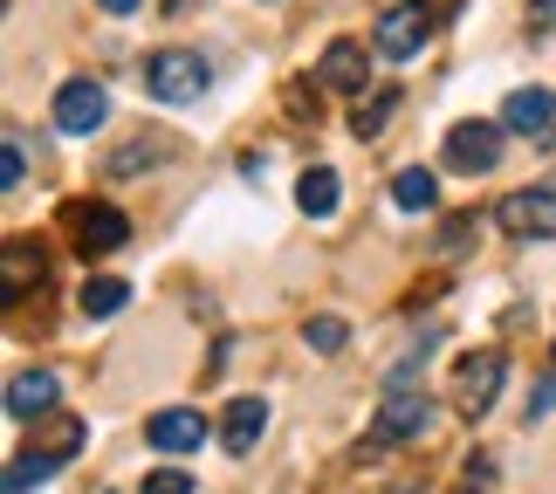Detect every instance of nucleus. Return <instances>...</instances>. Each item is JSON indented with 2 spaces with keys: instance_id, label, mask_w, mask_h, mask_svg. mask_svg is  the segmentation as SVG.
Here are the masks:
<instances>
[{
  "instance_id": "15",
  "label": "nucleus",
  "mask_w": 556,
  "mask_h": 494,
  "mask_svg": "<svg viewBox=\"0 0 556 494\" xmlns=\"http://www.w3.org/2000/svg\"><path fill=\"white\" fill-rule=\"evenodd\" d=\"M337 192H344V179H337L330 165H309L303 179H295V206H303L309 220H330V213H337Z\"/></svg>"
},
{
  "instance_id": "4",
  "label": "nucleus",
  "mask_w": 556,
  "mask_h": 494,
  "mask_svg": "<svg viewBox=\"0 0 556 494\" xmlns=\"http://www.w3.org/2000/svg\"><path fill=\"white\" fill-rule=\"evenodd\" d=\"M371 55L357 35H337L324 55H316V90H337V97H365L371 90Z\"/></svg>"
},
{
  "instance_id": "3",
  "label": "nucleus",
  "mask_w": 556,
  "mask_h": 494,
  "mask_svg": "<svg viewBox=\"0 0 556 494\" xmlns=\"http://www.w3.org/2000/svg\"><path fill=\"white\" fill-rule=\"evenodd\" d=\"M502 138H508V124H495V117H467V124H454L446 131V172H467V179H481V172H495L502 165Z\"/></svg>"
},
{
  "instance_id": "20",
  "label": "nucleus",
  "mask_w": 556,
  "mask_h": 494,
  "mask_svg": "<svg viewBox=\"0 0 556 494\" xmlns=\"http://www.w3.org/2000/svg\"><path fill=\"white\" fill-rule=\"evenodd\" d=\"M28 275L41 282V241H8V303H21Z\"/></svg>"
},
{
  "instance_id": "6",
  "label": "nucleus",
  "mask_w": 556,
  "mask_h": 494,
  "mask_svg": "<svg viewBox=\"0 0 556 494\" xmlns=\"http://www.w3.org/2000/svg\"><path fill=\"white\" fill-rule=\"evenodd\" d=\"M103 117H111V90H103V83L70 76V83L55 90V131L90 138V131H103Z\"/></svg>"
},
{
  "instance_id": "7",
  "label": "nucleus",
  "mask_w": 556,
  "mask_h": 494,
  "mask_svg": "<svg viewBox=\"0 0 556 494\" xmlns=\"http://www.w3.org/2000/svg\"><path fill=\"white\" fill-rule=\"evenodd\" d=\"M502 378H508V357L502 351H475L460 364V378H454V405H460V419H481L488 405L502 398Z\"/></svg>"
},
{
  "instance_id": "19",
  "label": "nucleus",
  "mask_w": 556,
  "mask_h": 494,
  "mask_svg": "<svg viewBox=\"0 0 556 494\" xmlns=\"http://www.w3.org/2000/svg\"><path fill=\"white\" fill-rule=\"evenodd\" d=\"M55 467L62 460H49V454H35V446H28V454L8 460V481H0V487H8V494H35L41 481H55Z\"/></svg>"
},
{
  "instance_id": "23",
  "label": "nucleus",
  "mask_w": 556,
  "mask_h": 494,
  "mask_svg": "<svg viewBox=\"0 0 556 494\" xmlns=\"http://www.w3.org/2000/svg\"><path fill=\"white\" fill-rule=\"evenodd\" d=\"M144 494H192V474H179V467H152V474H144Z\"/></svg>"
},
{
  "instance_id": "17",
  "label": "nucleus",
  "mask_w": 556,
  "mask_h": 494,
  "mask_svg": "<svg viewBox=\"0 0 556 494\" xmlns=\"http://www.w3.org/2000/svg\"><path fill=\"white\" fill-rule=\"evenodd\" d=\"M392 200H399L405 213H433V206H440V179H433L426 165H405L399 179H392Z\"/></svg>"
},
{
  "instance_id": "1",
  "label": "nucleus",
  "mask_w": 556,
  "mask_h": 494,
  "mask_svg": "<svg viewBox=\"0 0 556 494\" xmlns=\"http://www.w3.org/2000/svg\"><path fill=\"white\" fill-rule=\"evenodd\" d=\"M144 90H152L159 103H200L213 90V69L200 49H159L152 62H144Z\"/></svg>"
},
{
  "instance_id": "26",
  "label": "nucleus",
  "mask_w": 556,
  "mask_h": 494,
  "mask_svg": "<svg viewBox=\"0 0 556 494\" xmlns=\"http://www.w3.org/2000/svg\"><path fill=\"white\" fill-rule=\"evenodd\" d=\"M97 8H103V14H138L144 0H97Z\"/></svg>"
},
{
  "instance_id": "11",
  "label": "nucleus",
  "mask_w": 556,
  "mask_h": 494,
  "mask_svg": "<svg viewBox=\"0 0 556 494\" xmlns=\"http://www.w3.org/2000/svg\"><path fill=\"white\" fill-rule=\"evenodd\" d=\"M144 440H152L159 454H192V446L206 440V419L192 413V405H165V413L144 419Z\"/></svg>"
},
{
  "instance_id": "2",
  "label": "nucleus",
  "mask_w": 556,
  "mask_h": 494,
  "mask_svg": "<svg viewBox=\"0 0 556 494\" xmlns=\"http://www.w3.org/2000/svg\"><path fill=\"white\" fill-rule=\"evenodd\" d=\"M426 35H433V0H392L371 28V49L384 62H413L426 49Z\"/></svg>"
},
{
  "instance_id": "21",
  "label": "nucleus",
  "mask_w": 556,
  "mask_h": 494,
  "mask_svg": "<svg viewBox=\"0 0 556 494\" xmlns=\"http://www.w3.org/2000/svg\"><path fill=\"white\" fill-rule=\"evenodd\" d=\"M303 337H309V351H324V357H330V351H344V337H351V330H344V316H316Z\"/></svg>"
},
{
  "instance_id": "29",
  "label": "nucleus",
  "mask_w": 556,
  "mask_h": 494,
  "mask_svg": "<svg viewBox=\"0 0 556 494\" xmlns=\"http://www.w3.org/2000/svg\"><path fill=\"white\" fill-rule=\"evenodd\" d=\"M460 494H475V487H460Z\"/></svg>"
},
{
  "instance_id": "8",
  "label": "nucleus",
  "mask_w": 556,
  "mask_h": 494,
  "mask_svg": "<svg viewBox=\"0 0 556 494\" xmlns=\"http://www.w3.org/2000/svg\"><path fill=\"white\" fill-rule=\"evenodd\" d=\"M70 233H76L83 254H117L131 241V220H124L111 200H90V206H70Z\"/></svg>"
},
{
  "instance_id": "12",
  "label": "nucleus",
  "mask_w": 556,
  "mask_h": 494,
  "mask_svg": "<svg viewBox=\"0 0 556 494\" xmlns=\"http://www.w3.org/2000/svg\"><path fill=\"white\" fill-rule=\"evenodd\" d=\"M262 433H268V405L262 398H233L227 413H220V446H227L233 460H248Z\"/></svg>"
},
{
  "instance_id": "5",
  "label": "nucleus",
  "mask_w": 556,
  "mask_h": 494,
  "mask_svg": "<svg viewBox=\"0 0 556 494\" xmlns=\"http://www.w3.org/2000/svg\"><path fill=\"white\" fill-rule=\"evenodd\" d=\"M495 220L516 233V241H556V186H522L495 206Z\"/></svg>"
},
{
  "instance_id": "9",
  "label": "nucleus",
  "mask_w": 556,
  "mask_h": 494,
  "mask_svg": "<svg viewBox=\"0 0 556 494\" xmlns=\"http://www.w3.org/2000/svg\"><path fill=\"white\" fill-rule=\"evenodd\" d=\"M426 433H433V398H426V392H384L378 440L384 446H405V440H426Z\"/></svg>"
},
{
  "instance_id": "22",
  "label": "nucleus",
  "mask_w": 556,
  "mask_h": 494,
  "mask_svg": "<svg viewBox=\"0 0 556 494\" xmlns=\"http://www.w3.org/2000/svg\"><path fill=\"white\" fill-rule=\"evenodd\" d=\"M21 179H28V159H21V138L8 131V144H0V192H21Z\"/></svg>"
},
{
  "instance_id": "24",
  "label": "nucleus",
  "mask_w": 556,
  "mask_h": 494,
  "mask_svg": "<svg viewBox=\"0 0 556 494\" xmlns=\"http://www.w3.org/2000/svg\"><path fill=\"white\" fill-rule=\"evenodd\" d=\"M467 241H481V220H475V213H460V220H446V254H454V248H467Z\"/></svg>"
},
{
  "instance_id": "16",
  "label": "nucleus",
  "mask_w": 556,
  "mask_h": 494,
  "mask_svg": "<svg viewBox=\"0 0 556 494\" xmlns=\"http://www.w3.org/2000/svg\"><path fill=\"white\" fill-rule=\"evenodd\" d=\"M83 440H90V426H83V419H41L35 426V454H49V460H76L83 454Z\"/></svg>"
},
{
  "instance_id": "27",
  "label": "nucleus",
  "mask_w": 556,
  "mask_h": 494,
  "mask_svg": "<svg viewBox=\"0 0 556 494\" xmlns=\"http://www.w3.org/2000/svg\"><path fill=\"white\" fill-rule=\"evenodd\" d=\"M384 494H419V481H392V487H384Z\"/></svg>"
},
{
  "instance_id": "13",
  "label": "nucleus",
  "mask_w": 556,
  "mask_h": 494,
  "mask_svg": "<svg viewBox=\"0 0 556 494\" xmlns=\"http://www.w3.org/2000/svg\"><path fill=\"white\" fill-rule=\"evenodd\" d=\"M502 124L508 131H522V138H543L549 124H556V90H508V103H502Z\"/></svg>"
},
{
  "instance_id": "28",
  "label": "nucleus",
  "mask_w": 556,
  "mask_h": 494,
  "mask_svg": "<svg viewBox=\"0 0 556 494\" xmlns=\"http://www.w3.org/2000/svg\"><path fill=\"white\" fill-rule=\"evenodd\" d=\"M529 14H556V0H529Z\"/></svg>"
},
{
  "instance_id": "18",
  "label": "nucleus",
  "mask_w": 556,
  "mask_h": 494,
  "mask_svg": "<svg viewBox=\"0 0 556 494\" xmlns=\"http://www.w3.org/2000/svg\"><path fill=\"white\" fill-rule=\"evenodd\" d=\"M392 111H399V90H392V83H384V90H371V97H357V111H351V131L357 138H378L384 131V124H392Z\"/></svg>"
},
{
  "instance_id": "10",
  "label": "nucleus",
  "mask_w": 556,
  "mask_h": 494,
  "mask_svg": "<svg viewBox=\"0 0 556 494\" xmlns=\"http://www.w3.org/2000/svg\"><path fill=\"white\" fill-rule=\"evenodd\" d=\"M55 398H62L55 371H14L8 378V419H21V426H41L55 413Z\"/></svg>"
},
{
  "instance_id": "25",
  "label": "nucleus",
  "mask_w": 556,
  "mask_h": 494,
  "mask_svg": "<svg viewBox=\"0 0 556 494\" xmlns=\"http://www.w3.org/2000/svg\"><path fill=\"white\" fill-rule=\"evenodd\" d=\"M549 405H556V371H543V384H536V392H529V419H543Z\"/></svg>"
},
{
  "instance_id": "14",
  "label": "nucleus",
  "mask_w": 556,
  "mask_h": 494,
  "mask_svg": "<svg viewBox=\"0 0 556 494\" xmlns=\"http://www.w3.org/2000/svg\"><path fill=\"white\" fill-rule=\"evenodd\" d=\"M124 303H131V282H124V275H90V282L76 289V309L90 316V324H111Z\"/></svg>"
}]
</instances>
